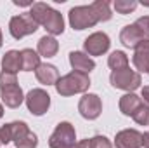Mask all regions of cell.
<instances>
[{"label": "cell", "instance_id": "13", "mask_svg": "<svg viewBox=\"0 0 149 148\" xmlns=\"http://www.w3.org/2000/svg\"><path fill=\"white\" fill-rule=\"evenodd\" d=\"M0 98L3 101V105L9 108H17L24 101V94H23V89L19 87V84L0 89Z\"/></svg>", "mask_w": 149, "mask_h": 148}, {"label": "cell", "instance_id": "7", "mask_svg": "<svg viewBox=\"0 0 149 148\" xmlns=\"http://www.w3.org/2000/svg\"><path fill=\"white\" fill-rule=\"evenodd\" d=\"M24 101H26L28 111L35 117H42L43 113H47L49 106H50V96L43 89H31L24 96Z\"/></svg>", "mask_w": 149, "mask_h": 148}, {"label": "cell", "instance_id": "8", "mask_svg": "<svg viewBox=\"0 0 149 148\" xmlns=\"http://www.w3.org/2000/svg\"><path fill=\"white\" fill-rule=\"evenodd\" d=\"M109 45H111V40L104 32H95V33L88 35L83 42L85 54H88V56H102L104 52L109 51Z\"/></svg>", "mask_w": 149, "mask_h": 148}, {"label": "cell", "instance_id": "12", "mask_svg": "<svg viewBox=\"0 0 149 148\" xmlns=\"http://www.w3.org/2000/svg\"><path fill=\"white\" fill-rule=\"evenodd\" d=\"M70 65H71L73 72H80V73L85 75H88L95 68V61L81 51H71L70 52Z\"/></svg>", "mask_w": 149, "mask_h": 148}, {"label": "cell", "instance_id": "34", "mask_svg": "<svg viewBox=\"0 0 149 148\" xmlns=\"http://www.w3.org/2000/svg\"><path fill=\"white\" fill-rule=\"evenodd\" d=\"M0 145H2V141H0Z\"/></svg>", "mask_w": 149, "mask_h": 148}, {"label": "cell", "instance_id": "26", "mask_svg": "<svg viewBox=\"0 0 149 148\" xmlns=\"http://www.w3.org/2000/svg\"><path fill=\"white\" fill-rule=\"evenodd\" d=\"M134 26L139 30V33L142 35L144 40H149V16H142V18H139V19L134 23Z\"/></svg>", "mask_w": 149, "mask_h": 148}, {"label": "cell", "instance_id": "25", "mask_svg": "<svg viewBox=\"0 0 149 148\" xmlns=\"http://www.w3.org/2000/svg\"><path fill=\"white\" fill-rule=\"evenodd\" d=\"M132 118H134L139 125H149V106L142 103V105L139 106V110L132 115Z\"/></svg>", "mask_w": 149, "mask_h": 148}, {"label": "cell", "instance_id": "11", "mask_svg": "<svg viewBox=\"0 0 149 148\" xmlns=\"http://www.w3.org/2000/svg\"><path fill=\"white\" fill-rule=\"evenodd\" d=\"M116 148H141L142 147V132L137 129H123L114 138Z\"/></svg>", "mask_w": 149, "mask_h": 148}, {"label": "cell", "instance_id": "6", "mask_svg": "<svg viewBox=\"0 0 149 148\" xmlns=\"http://www.w3.org/2000/svg\"><path fill=\"white\" fill-rule=\"evenodd\" d=\"M37 30H38V25L33 21V18L30 14L14 16L9 21V32H10V35L16 38V40H21L23 37L33 35Z\"/></svg>", "mask_w": 149, "mask_h": 148}, {"label": "cell", "instance_id": "23", "mask_svg": "<svg viewBox=\"0 0 149 148\" xmlns=\"http://www.w3.org/2000/svg\"><path fill=\"white\" fill-rule=\"evenodd\" d=\"M114 11L118 12V14H130V12H134L135 9H137V2L135 0H114Z\"/></svg>", "mask_w": 149, "mask_h": 148}, {"label": "cell", "instance_id": "3", "mask_svg": "<svg viewBox=\"0 0 149 148\" xmlns=\"http://www.w3.org/2000/svg\"><path fill=\"white\" fill-rule=\"evenodd\" d=\"M76 145V132L73 124L70 122H59L54 132L49 138L50 148H73Z\"/></svg>", "mask_w": 149, "mask_h": 148}, {"label": "cell", "instance_id": "10", "mask_svg": "<svg viewBox=\"0 0 149 148\" xmlns=\"http://www.w3.org/2000/svg\"><path fill=\"white\" fill-rule=\"evenodd\" d=\"M30 131L28 124L23 122V120H16V122H10V124H5L0 127V141L2 145H7L10 141H19L26 132Z\"/></svg>", "mask_w": 149, "mask_h": 148}, {"label": "cell", "instance_id": "19", "mask_svg": "<svg viewBox=\"0 0 149 148\" xmlns=\"http://www.w3.org/2000/svg\"><path fill=\"white\" fill-rule=\"evenodd\" d=\"M2 68L7 73H17L21 70V51H9L2 58Z\"/></svg>", "mask_w": 149, "mask_h": 148}, {"label": "cell", "instance_id": "24", "mask_svg": "<svg viewBox=\"0 0 149 148\" xmlns=\"http://www.w3.org/2000/svg\"><path fill=\"white\" fill-rule=\"evenodd\" d=\"M38 145V138L35 132H31V131H28L19 141H16V147L17 148H37Z\"/></svg>", "mask_w": 149, "mask_h": 148}, {"label": "cell", "instance_id": "28", "mask_svg": "<svg viewBox=\"0 0 149 148\" xmlns=\"http://www.w3.org/2000/svg\"><path fill=\"white\" fill-rule=\"evenodd\" d=\"M90 145H92V148H113L111 141L106 136H94V138H90Z\"/></svg>", "mask_w": 149, "mask_h": 148}, {"label": "cell", "instance_id": "31", "mask_svg": "<svg viewBox=\"0 0 149 148\" xmlns=\"http://www.w3.org/2000/svg\"><path fill=\"white\" fill-rule=\"evenodd\" d=\"M142 147L149 148V132H144L142 134Z\"/></svg>", "mask_w": 149, "mask_h": 148}, {"label": "cell", "instance_id": "2", "mask_svg": "<svg viewBox=\"0 0 149 148\" xmlns=\"http://www.w3.org/2000/svg\"><path fill=\"white\" fill-rule=\"evenodd\" d=\"M90 87V78L88 75L80 73V72H70L64 77H59L57 84H56V91L61 96H73L85 92Z\"/></svg>", "mask_w": 149, "mask_h": 148}, {"label": "cell", "instance_id": "14", "mask_svg": "<svg viewBox=\"0 0 149 148\" xmlns=\"http://www.w3.org/2000/svg\"><path fill=\"white\" fill-rule=\"evenodd\" d=\"M134 66L141 73H149V40H142L134 52Z\"/></svg>", "mask_w": 149, "mask_h": 148}, {"label": "cell", "instance_id": "27", "mask_svg": "<svg viewBox=\"0 0 149 148\" xmlns=\"http://www.w3.org/2000/svg\"><path fill=\"white\" fill-rule=\"evenodd\" d=\"M14 84H17L16 73H7V72H2L0 73V89L9 87V85H14Z\"/></svg>", "mask_w": 149, "mask_h": 148}, {"label": "cell", "instance_id": "15", "mask_svg": "<svg viewBox=\"0 0 149 148\" xmlns=\"http://www.w3.org/2000/svg\"><path fill=\"white\" fill-rule=\"evenodd\" d=\"M35 77H37L38 82L43 84V85H56L57 80H59V72H57V68L54 65L42 63L35 70Z\"/></svg>", "mask_w": 149, "mask_h": 148}, {"label": "cell", "instance_id": "5", "mask_svg": "<svg viewBox=\"0 0 149 148\" xmlns=\"http://www.w3.org/2000/svg\"><path fill=\"white\" fill-rule=\"evenodd\" d=\"M70 25L73 30H85V28H92L99 23L95 12L92 11L90 5H76L73 9H70Z\"/></svg>", "mask_w": 149, "mask_h": 148}, {"label": "cell", "instance_id": "33", "mask_svg": "<svg viewBox=\"0 0 149 148\" xmlns=\"http://www.w3.org/2000/svg\"><path fill=\"white\" fill-rule=\"evenodd\" d=\"M2 117H3V106L0 105V118H2Z\"/></svg>", "mask_w": 149, "mask_h": 148}, {"label": "cell", "instance_id": "32", "mask_svg": "<svg viewBox=\"0 0 149 148\" xmlns=\"http://www.w3.org/2000/svg\"><path fill=\"white\" fill-rule=\"evenodd\" d=\"M2 44H3V37H2V30H0V49H2Z\"/></svg>", "mask_w": 149, "mask_h": 148}, {"label": "cell", "instance_id": "17", "mask_svg": "<svg viewBox=\"0 0 149 148\" xmlns=\"http://www.w3.org/2000/svg\"><path fill=\"white\" fill-rule=\"evenodd\" d=\"M142 105V99L134 94V92H127L120 98V111L127 117H132L135 111L139 110V106Z\"/></svg>", "mask_w": 149, "mask_h": 148}, {"label": "cell", "instance_id": "1", "mask_svg": "<svg viewBox=\"0 0 149 148\" xmlns=\"http://www.w3.org/2000/svg\"><path fill=\"white\" fill-rule=\"evenodd\" d=\"M33 21L37 23L38 26H43L47 30V33L50 37L54 35H61L64 32V19H63V14L57 12L56 9H52L50 5L43 4V2H37L30 7V12H28Z\"/></svg>", "mask_w": 149, "mask_h": 148}, {"label": "cell", "instance_id": "20", "mask_svg": "<svg viewBox=\"0 0 149 148\" xmlns=\"http://www.w3.org/2000/svg\"><path fill=\"white\" fill-rule=\"evenodd\" d=\"M40 56L33 49H23L21 51V70L23 72H33L40 66Z\"/></svg>", "mask_w": 149, "mask_h": 148}, {"label": "cell", "instance_id": "18", "mask_svg": "<svg viewBox=\"0 0 149 148\" xmlns=\"http://www.w3.org/2000/svg\"><path fill=\"white\" fill-rule=\"evenodd\" d=\"M37 51L38 54L43 56V58H54L57 54V51H59V42L54 37H50V35H43L38 40Z\"/></svg>", "mask_w": 149, "mask_h": 148}, {"label": "cell", "instance_id": "22", "mask_svg": "<svg viewBox=\"0 0 149 148\" xmlns=\"http://www.w3.org/2000/svg\"><path fill=\"white\" fill-rule=\"evenodd\" d=\"M108 65H109V68H111L113 72L128 68V56L123 51H114V52L109 54V58H108Z\"/></svg>", "mask_w": 149, "mask_h": 148}, {"label": "cell", "instance_id": "16", "mask_svg": "<svg viewBox=\"0 0 149 148\" xmlns=\"http://www.w3.org/2000/svg\"><path fill=\"white\" fill-rule=\"evenodd\" d=\"M142 40H144L142 35L139 33V30H137L134 25H127V26H123V30L120 32V42H121L125 47H128V49H135Z\"/></svg>", "mask_w": 149, "mask_h": 148}, {"label": "cell", "instance_id": "30", "mask_svg": "<svg viewBox=\"0 0 149 148\" xmlns=\"http://www.w3.org/2000/svg\"><path fill=\"white\" fill-rule=\"evenodd\" d=\"M73 148H92V145H90V140H81V141H78Z\"/></svg>", "mask_w": 149, "mask_h": 148}, {"label": "cell", "instance_id": "21", "mask_svg": "<svg viewBox=\"0 0 149 148\" xmlns=\"http://www.w3.org/2000/svg\"><path fill=\"white\" fill-rule=\"evenodd\" d=\"M92 11L95 12L99 23L101 21H109L113 18V12H111V7H109V2L108 0H95L94 4H90Z\"/></svg>", "mask_w": 149, "mask_h": 148}, {"label": "cell", "instance_id": "29", "mask_svg": "<svg viewBox=\"0 0 149 148\" xmlns=\"http://www.w3.org/2000/svg\"><path fill=\"white\" fill-rule=\"evenodd\" d=\"M141 99H142V103H144V105H148V106H149V85L142 87V94H141Z\"/></svg>", "mask_w": 149, "mask_h": 148}, {"label": "cell", "instance_id": "4", "mask_svg": "<svg viewBox=\"0 0 149 148\" xmlns=\"http://www.w3.org/2000/svg\"><path fill=\"white\" fill-rule=\"evenodd\" d=\"M109 82L114 89H121V91H135L137 87H141L142 84V78L139 72H134L130 68H123V70H116L111 72L109 75Z\"/></svg>", "mask_w": 149, "mask_h": 148}, {"label": "cell", "instance_id": "9", "mask_svg": "<svg viewBox=\"0 0 149 148\" xmlns=\"http://www.w3.org/2000/svg\"><path fill=\"white\" fill-rule=\"evenodd\" d=\"M78 111L83 118L87 120H95L102 113V101L97 94H85L80 103H78Z\"/></svg>", "mask_w": 149, "mask_h": 148}]
</instances>
